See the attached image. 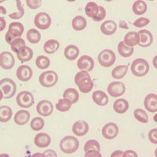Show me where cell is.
Here are the masks:
<instances>
[{
    "label": "cell",
    "mask_w": 157,
    "mask_h": 157,
    "mask_svg": "<svg viewBox=\"0 0 157 157\" xmlns=\"http://www.w3.org/2000/svg\"><path fill=\"white\" fill-rule=\"evenodd\" d=\"M75 83L78 86L79 90L84 94L89 93L94 87V82L90 74L86 71H81L75 75Z\"/></svg>",
    "instance_id": "obj_1"
},
{
    "label": "cell",
    "mask_w": 157,
    "mask_h": 157,
    "mask_svg": "<svg viewBox=\"0 0 157 157\" xmlns=\"http://www.w3.org/2000/svg\"><path fill=\"white\" fill-rule=\"evenodd\" d=\"M0 90L1 98H11L14 96L17 90V86L14 81L11 78H5L0 81Z\"/></svg>",
    "instance_id": "obj_2"
},
{
    "label": "cell",
    "mask_w": 157,
    "mask_h": 157,
    "mask_svg": "<svg viewBox=\"0 0 157 157\" xmlns=\"http://www.w3.org/2000/svg\"><path fill=\"white\" fill-rule=\"evenodd\" d=\"M24 25L20 22H12L9 25V30L6 32L5 39L6 43L10 44L14 39L21 38L24 33Z\"/></svg>",
    "instance_id": "obj_3"
},
{
    "label": "cell",
    "mask_w": 157,
    "mask_h": 157,
    "mask_svg": "<svg viewBox=\"0 0 157 157\" xmlns=\"http://www.w3.org/2000/svg\"><path fill=\"white\" fill-rule=\"evenodd\" d=\"M79 143L76 137L72 136L64 137L60 142V148L63 152L67 154H71L77 151Z\"/></svg>",
    "instance_id": "obj_4"
},
{
    "label": "cell",
    "mask_w": 157,
    "mask_h": 157,
    "mask_svg": "<svg viewBox=\"0 0 157 157\" xmlns=\"http://www.w3.org/2000/svg\"><path fill=\"white\" fill-rule=\"evenodd\" d=\"M149 71V64L145 59L137 58L131 64V71L135 76H145Z\"/></svg>",
    "instance_id": "obj_5"
},
{
    "label": "cell",
    "mask_w": 157,
    "mask_h": 157,
    "mask_svg": "<svg viewBox=\"0 0 157 157\" xmlns=\"http://www.w3.org/2000/svg\"><path fill=\"white\" fill-rule=\"evenodd\" d=\"M58 81V75L54 71H44L39 75V82L44 87L55 86Z\"/></svg>",
    "instance_id": "obj_6"
},
{
    "label": "cell",
    "mask_w": 157,
    "mask_h": 157,
    "mask_svg": "<svg viewBox=\"0 0 157 157\" xmlns=\"http://www.w3.org/2000/svg\"><path fill=\"white\" fill-rule=\"evenodd\" d=\"M116 54L111 50H104L98 55V62L105 68L113 66L116 61Z\"/></svg>",
    "instance_id": "obj_7"
},
{
    "label": "cell",
    "mask_w": 157,
    "mask_h": 157,
    "mask_svg": "<svg viewBox=\"0 0 157 157\" xmlns=\"http://www.w3.org/2000/svg\"><path fill=\"white\" fill-rule=\"evenodd\" d=\"M34 97L29 91H22L17 96V103L21 108L28 109L34 104Z\"/></svg>",
    "instance_id": "obj_8"
},
{
    "label": "cell",
    "mask_w": 157,
    "mask_h": 157,
    "mask_svg": "<svg viewBox=\"0 0 157 157\" xmlns=\"http://www.w3.org/2000/svg\"><path fill=\"white\" fill-rule=\"evenodd\" d=\"M34 23L38 29L46 30V29H49L51 25V18L47 13H39L35 17Z\"/></svg>",
    "instance_id": "obj_9"
},
{
    "label": "cell",
    "mask_w": 157,
    "mask_h": 157,
    "mask_svg": "<svg viewBox=\"0 0 157 157\" xmlns=\"http://www.w3.org/2000/svg\"><path fill=\"white\" fill-rule=\"evenodd\" d=\"M15 59L10 52L4 51L0 54V66L5 70H10L14 66Z\"/></svg>",
    "instance_id": "obj_10"
},
{
    "label": "cell",
    "mask_w": 157,
    "mask_h": 157,
    "mask_svg": "<svg viewBox=\"0 0 157 157\" xmlns=\"http://www.w3.org/2000/svg\"><path fill=\"white\" fill-rule=\"evenodd\" d=\"M126 86L121 82H111L108 86V93L113 98L120 97L125 93Z\"/></svg>",
    "instance_id": "obj_11"
},
{
    "label": "cell",
    "mask_w": 157,
    "mask_h": 157,
    "mask_svg": "<svg viewBox=\"0 0 157 157\" xmlns=\"http://www.w3.org/2000/svg\"><path fill=\"white\" fill-rule=\"evenodd\" d=\"M119 134V128L114 123H109L102 128V135L106 139H114Z\"/></svg>",
    "instance_id": "obj_12"
},
{
    "label": "cell",
    "mask_w": 157,
    "mask_h": 157,
    "mask_svg": "<svg viewBox=\"0 0 157 157\" xmlns=\"http://www.w3.org/2000/svg\"><path fill=\"white\" fill-rule=\"evenodd\" d=\"M77 65L78 69H80L81 71H90L94 67V61L93 58L90 56L83 55L78 60Z\"/></svg>",
    "instance_id": "obj_13"
},
{
    "label": "cell",
    "mask_w": 157,
    "mask_h": 157,
    "mask_svg": "<svg viewBox=\"0 0 157 157\" xmlns=\"http://www.w3.org/2000/svg\"><path fill=\"white\" fill-rule=\"evenodd\" d=\"M53 105L51 102L47 100H43L39 101L36 106L37 113L42 116H49L53 113Z\"/></svg>",
    "instance_id": "obj_14"
},
{
    "label": "cell",
    "mask_w": 157,
    "mask_h": 157,
    "mask_svg": "<svg viewBox=\"0 0 157 157\" xmlns=\"http://www.w3.org/2000/svg\"><path fill=\"white\" fill-rule=\"evenodd\" d=\"M33 71L28 65H21L17 70V77L19 80L27 82L32 78Z\"/></svg>",
    "instance_id": "obj_15"
},
{
    "label": "cell",
    "mask_w": 157,
    "mask_h": 157,
    "mask_svg": "<svg viewBox=\"0 0 157 157\" xmlns=\"http://www.w3.org/2000/svg\"><path fill=\"white\" fill-rule=\"evenodd\" d=\"M139 35L140 41L138 45L141 47H148L152 43L153 41V36L152 34L149 31L146 29H143V30L139 31L137 32Z\"/></svg>",
    "instance_id": "obj_16"
},
{
    "label": "cell",
    "mask_w": 157,
    "mask_h": 157,
    "mask_svg": "<svg viewBox=\"0 0 157 157\" xmlns=\"http://www.w3.org/2000/svg\"><path fill=\"white\" fill-rule=\"evenodd\" d=\"M145 108L150 113H155L157 111V96L155 94L147 95L144 101Z\"/></svg>",
    "instance_id": "obj_17"
},
{
    "label": "cell",
    "mask_w": 157,
    "mask_h": 157,
    "mask_svg": "<svg viewBox=\"0 0 157 157\" xmlns=\"http://www.w3.org/2000/svg\"><path fill=\"white\" fill-rule=\"evenodd\" d=\"M88 130H89V125L86 122L83 121V120L77 121L76 123H74L73 127H72V131L74 134L79 137H82L87 134Z\"/></svg>",
    "instance_id": "obj_18"
},
{
    "label": "cell",
    "mask_w": 157,
    "mask_h": 157,
    "mask_svg": "<svg viewBox=\"0 0 157 157\" xmlns=\"http://www.w3.org/2000/svg\"><path fill=\"white\" fill-rule=\"evenodd\" d=\"M34 142L35 145L39 148H47L51 142V138L47 134L39 133L35 137Z\"/></svg>",
    "instance_id": "obj_19"
},
{
    "label": "cell",
    "mask_w": 157,
    "mask_h": 157,
    "mask_svg": "<svg viewBox=\"0 0 157 157\" xmlns=\"http://www.w3.org/2000/svg\"><path fill=\"white\" fill-rule=\"evenodd\" d=\"M17 54V58L19 59L20 61H21L22 63L27 62L30 61L33 57V50L30 47L25 46L18 50Z\"/></svg>",
    "instance_id": "obj_20"
},
{
    "label": "cell",
    "mask_w": 157,
    "mask_h": 157,
    "mask_svg": "<svg viewBox=\"0 0 157 157\" xmlns=\"http://www.w3.org/2000/svg\"><path fill=\"white\" fill-rule=\"evenodd\" d=\"M116 29H117L116 23L113 21H110V20L103 22L101 25V31L105 36L113 35L116 32Z\"/></svg>",
    "instance_id": "obj_21"
},
{
    "label": "cell",
    "mask_w": 157,
    "mask_h": 157,
    "mask_svg": "<svg viewBox=\"0 0 157 157\" xmlns=\"http://www.w3.org/2000/svg\"><path fill=\"white\" fill-rule=\"evenodd\" d=\"M93 100L98 105L105 106L109 103V98L104 91L97 90L92 95Z\"/></svg>",
    "instance_id": "obj_22"
},
{
    "label": "cell",
    "mask_w": 157,
    "mask_h": 157,
    "mask_svg": "<svg viewBox=\"0 0 157 157\" xmlns=\"http://www.w3.org/2000/svg\"><path fill=\"white\" fill-rule=\"evenodd\" d=\"M30 119V113L27 110H20L14 116V122L18 125H25Z\"/></svg>",
    "instance_id": "obj_23"
},
{
    "label": "cell",
    "mask_w": 157,
    "mask_h": 157,
    "mask_svg": "<svg viewBox=\"0 0 157 157\" xmlns=\"http://www.w3.org/2000/svg\"><path fill=\"white\" fill-rule=\"evenodd\" d=\"M113 109L119 114L125 113L129 109L128 101L126 99H123V98L117 99L113 104Z\"/></svg>",
    "instance_id": "obj_24"
},
{
    "label": "cell",
    "mask_w": 157,
    "mask_h": 157,
    "mask_svg": "<svg viewBox=\"0 0 157 157\" xmlns=\"http://www.w3.org/2000/svg\"><path fill=\"white\" fill-rule=\"evenodd\" d=\"M140 37L137 32H130L124 37V43L128 47H134L139 43Z\"/></svg>",
    "instance_id": "obj_25"
},
{
    "label": "cell",
    "mask_w": 157,
    "mask_h": 157,
    "mask_svg": "<svg viewBox=\"0 0 157 157\" xmlns=\"http://www.w3.org/2000/svg\"><path fill=\"white\" fill-rule=\"evenodd\" d=\"M79 50L75 45H69L64 49V57L69 61H74L78 57Z\"/></svg>",
    "instance_id": "obj_26"
},
{
    "label": "cell",
    "mask_w": 157,
    "mask_h": 157,
    "mask_svg": "<svg viewBox=\"0 0 157 157\" xmlns=\"http://www.w3.org/2000/svg\"><path fill=\"white\" fill-rule=\"evenodd\" d=\"M59 47H60V43L58 41H57L55 39H50L44 43L43 49L47 54H52L57 51Z\"/></svg>",
    "instance_id": "obj_27"
},
{
    "label": "cell",
    "mask_w": 157,
    "mask_h": 157,
    "mask_svg": "<svg viewBox=\"0 0 157 157\" xmlns=\"http://www.w3.org/2000/svg\"><path fill=\"white\" fill-rule=\"evenodd\" d=\"M63 97L65 99H68V101L71 102V104H75L78 101L79 94L78 92L74 88H68L64 90L63 94Z\"/></svg>",
    "instance_id": "obj_28"
},
{
    "label": "cell",
    "mask_w": 157,
    "mask_h": 157,
    "mask_svg": "<svg viewBox=\"0 0 157 157\" xmlns=\"http://www.w3.org/2000/svg\"><path fill=\"white\" fill-rule=\"evenodd\" d=\"M118 52L123 57H129L134 53V47H128L122 41L118 45Z\"/></svg>",
    "instance_id": "obj_29"
},
{
    "label": "cell",
    "mask_w": 157,
    "mask_h": 157,
    "mask_svg": "<svg viewBox=\"0 0 157 157\" xmlns=\"http://www.w3.org/2000/svg\"><path fill=\"white\" fill-rule=\"evenodd\" d=\"M99 12V6L94 2H89L85 6V13L86 16L89 17L94 18L98 15Z\"/></svg>",
    "instance_id": "obj_30"
},
{
    "label": "cell",
    "mask_w": 157,
    "mask_h": 157,
    "mask_svg": "<svg viewBox=\"0 0 157 157\" xmlns=\"http://www.w3.org/2000/svg\"><path fill=\"white\" fill-rule=\"evenodd\" d=\"M71 25L75 31H82L86 27V21L83 17L76 16L72 20Z\"/></svg>",
    "instance_id": "obj_31"
},
{
    "label": "cell",
    "mask_w": 157,
    "mask_h": 157,
    "mask_svg": "<svg viewBox=\"0 0 157 157\" xmlns=\"http://www.w3.org/2000/svg\"><path fill=\"white\" fill-rule=\"evenodd\" d=\"M13 115L12 109L9 106L3 105L0 107V121L6 123L11 119Z\"/></svg>",
    "instance_id": "obj_32"
},
{
    "label": "cell",
    "mask_w": 157,
    "mask_h": 157,
    "mask_svg": "<svg viewBox=\"0 0 157 157\" xmlns=\"http://www.w3.org/2000/svg\"><path fill=\"white\" fill-rule=\"evenodd\" d=\"M129 65H119L116 67L112 71V76L114 78H123L127 73Z\"/></svg>",
    "instance_id": "obj_33"
},
{
    "label": "cell",
    "mask_w": 157,
    "mask_h": 157,
    "mask_svg": "<svg viewBox=\"0 0 157 157\" xmlns=\"http://www.w3.org/2000/svg\"><path fill=\"white\" fill-rule=\"evenodd\" d=\"M132 9L136 15H139L140 16V15H142L144 13H145V12H146L147 4L144 1L138 0V1L134 2V3L133 4Z\"/></svg>",
    "instance_id": "obj_34"
},
{
    "label": "cell",
    "mask_w": 157,
    "mask_h": 157,
    "mask_svg": "<svg viewBox=\"0 0 157 157\" xmlns=\"http://www.w3.org/2000/svg\"><path fill=\"white\" fill-rule=\"evenodd\" d=\"M27 39L31 43L36 44L38 43L41 39V34L36 29H30L27 32Z\"/></svg>",
    "instance_id": "obj_35"
},
{
    "label": "cell",
    "mask_w": 157,
    "mask_h": 157,
    "mask_svg": "<svg viewBox=\"0 0 157 157\" xmlns=\"http://www.w3.org/2000/svg\"><path fill=\"white\" fill-rule=\"evenodd\" d=\"M71 107V102L68 101V99L63 98V99H60L57 104H56V109L60 112H67L69 110Z\"/></svg>",
    "instance_id": "obj_36"
},
{
    "label": "cell",
    "mask_w": 157,
    "mask_h": 157,
    "mask_svg": "<svg viewBox=\"0 0 157 157\" xmlns=\"http://www.w3.org/2000/svg\"><path fill=\"white\" fill-rule=\"evenodd\" d=\"M101 147L100 144L96 140H89L86 141L84 145V150L85 152H92V151H99L100 152Z\"/></svg>",
    "instance_id": "obj_37"
},
{
    "label": "cell",
    "mask_w": 157,
    "mask_h": 157,
    "mask_svg": "<svg viewBox=\"0 0 157 157\" xmlns=\"http://www.w3.org/2000/svg\"><path fill=\"white\" fill-rule=\"evenodd\" d=\"M36 64L39 69H46V68H47L50 66V59L47 57H46V56H39L36 58Z\"/></svg>",
    "instance_id": "obj_38"
},
{
    "label": "cell",
    "mask_w": 157,
    "mask_h": 157,
    "mask_svg": "<svg viewBox=\"0 0 157 157\" xmlns=\"http://www.w3.org/2000/svg\"><path fill=\"white\" fill-rule=\"evenodd\" d=\"M134 117L136 120L143 123H147L148 122V117L145 111L141 109H137L134 113Z\"/></svg>",
    "instance_id": "obj_39"
},
{
    "label": "cell",
    "mask_w": 157,
    "mask_h": 157,
    "mask_svg": "<svg viewBox=\"0 0 157 157\" xmlns=\"http://www.w3.org/2000/svg\"><path fill=\"white\" fill-rule=\"evenodd\" d=\"M44 120L41 117H35L31 121V128L33 130H40L44 127Z\"/></svg>",
    "instance_id": "obj_40"
},
{
    "label": "cell",
    "mask_w": 157,
    "mask_h": 157,
    "mask_svg": "<svg viewBox=\"0 0 157 157\" xmlns=\"http://www.w3.org/2000/svg\"><path fill=\"white\" fill-rule=\"evenodd\" d=\"M17 11L10 14V17L11 19H20V18H21L24 16V14H25V10H24L21 3V1H17Z\"/></svg>",
    "instance_id": "obj_41"
},
{
    "label": "cell",
    "mask_w": 157,
    "mask_h": 157,
    "mask_svg": "<svg viewBox=\"0 0 157 157\" xmlns=\"http://www.w3.org/2000/svg\"><path fill=\"white\" fill-rule=\"evenodd\" d=\"M25 44H26V43H25V41L23 39H21V38H18V39H14V40L10 43V47L13 51L15 52V53H17L18 50L21 48V47H25Z\"/></svg>",
    "instance_id": "obj_42"
},
{
    "label": "cell",
    "mask_w": 157,
    "mask_h": 157,
    "mask_svg": "<svg viewBox=\"0 0 157 157\" xmlns=\"http://www.w3.org/2000/svg\"><path fill=\"white\" fill-rule=\"evenodd\" d=\"M150 22L149 19L146 17H140L137 20H136L135 22H134L133 25L137 28H143L146 26L148 23Z\"/></svg>",
    "instance_id": "obj_43"
},
{
    "label": "cell",
    "mask_w": 157,
    "mask_h": 157,
    "mask_svg": "<svg viewBox=\"0 0 157 157\" xmlns=\"http://www.w3.org/2000/svg\"><path fill=\"white\" fill-rule=\"evenodd\" d=\"M105 17H106L105 9L103 6H99V12H98V15H97L95 17L93 18V20L94 21L99 22L101 21H102V20L105 19Z\"/></svg>",
    "instance_id": "obj_44"
},
{
    "label": "cell",
    "mask_w": 157,
    "mask_h": 157,
    "mask_svg": "<svg viewBox=\"0 0 157 157\" xmlns=\"http://www.w3.org/2000/svg\"><path fill=\"white\" fill-rule=\"evenodd\" d=\"M42 0H27L26 3H27L28 6L32 10L38 9L42 5Z\"/></svg>",
    "instance_id": "obj_45"
},
{
    "label": "cell",
    "mask_w": 157,
    "mask_h": 157,
    "mask_svg": "<svg viewBox=\"0 0 157 157\" xmlns=\"http://www.w3.org/2000/svg\"><path fill=\"white\" fill-rule=\"evenodd\" d=\"M156 133L157 130L156 129H152V130H150L148 133V139L153 144H157V138H156Z\"/></svg>",
    "instance_id": "obj_46"
},
{
    "label": "cell",
    "mask_w": 157,
    "mask_h": 157,
    "mask_svg": "<svg viewBox=\"0 0 157 157\" xmlns=\"http://www.w3.org/2000/svg\"><path fill=\"white\" fill-rule=\"evenodd\" d=\"M85 156L86 157H101V154L100 153L99 151H93V152H86L85 154Z\"/></svg>",
    "instance_id": "obj_47"
},
{
    "label": "cell",
    "mask_w": 157,
    "mask_h": 157,
    "mask_svg": "<svg viewBox=\"0 0 157 157\" xmlns=\"http://www.w3.org/2000/svg\"><path fill=\"white\" fill-rule=\"evenodd\" d=\"M130 156L137 157V155L135 152H134V151H132V150H127V151H126L125 152H123V155H122V157H130Z\"/></svg>",
    "instance_id": "obj_48"
},
{
    "label": "cell",
    "mask_w": 157,
    "mask_h": 157,
    "mask_svg": "<svg viewBox=\"0 0 157 157\" xmlns=\"http://www.w3.org/2000/svg\"><path fill=\"white\" fill-rule=\"evenodd\" d=\"M0 20H1V26H0V30L2 31L6 27V21H5V19L2 17L0 18Z\"/></svg>",
    "instance_id": "obj_49"
},
{
    "label": "cell",
    "mask_w": 157,
    "mask_h": 157,
    "mask_svg": "<svg viewBox=\"0 0 157 157\" xmlns=\"http://www.w3.org/2000/svg\"><path fill=\"white\" fill-rule=\"evenodd\" d=\"M120 27L122 28V29H128V25H127V23H126L125 21H121L120 22Z\"/></svg>",
    "instance_id": "obj_50"
},
{
    "label": "cell",
    "mask_w": 157,
    "mask_h": 157,
    "mask_svg": "<svg viewBox=\"0 0 157 157\" xmlns=\"http://www.w3.org/2000/svg\"><path fill=\"white\" fill-rule=\"evenodd\" d=\"M122 155H123V152H121V151H116V152H113V153L111 155V156H122Z\"/></svg>",
    "instance_id": "obj_51"
}]
</instances>
